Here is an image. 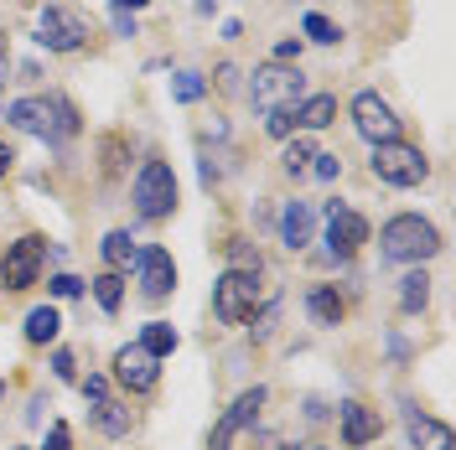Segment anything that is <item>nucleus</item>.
I'll use <instances>...</instances> for the list:
<instances>
[{"label": "nucleus", "instance_id": "obj_5", "mask_svg": "<svg viewBox=\"0 0 456 450\" xmlns=\"http://www.w3.org/2000/svg\"><path fill=\"white\" fill-rule=\"evenodd\" d=\"M373 176L379 181H389V187H420L426 181L430 161L420 156V145H404V141H384L373 145Z\"/></svg>", "mask_w": 456, "mask_h": 450}, {"label": "nucleus", "instance_id": "obj_23", "mask_svg": "<svg viewBox=\"0 0 456 450\" xmlns=\"http://www.w3.org/2000/svg\"><path fill=\"white\" fill-rule=\"evenodd\" d=\"M404 290H399V306L410 310V316H415V310H426V301H430V280H426V269H415V275H404Z\"/></svg>", "mask_w": 456, "mask_h": 450}, {"label": "nucleus", "instance_id": "obj_8", "mask_svg": "<svg viewBox=\"0 0 456 450\" xmlns=\"http://www.w3.org/2000/svg\"><path fill=\"white\" fill-rule=\"evenodd\" d=\"M327 244H332V259H353L369 244V218L353 213L347 202H327Z\"/></svg>", "mask_w": 456, "mask_h": 450}, {"label": "nucleus", "instance_id": "obj_36", "mask_svg": "<svg viewBox=\"0 0 456 450\" xmlns=\"http://www.w3.org/2000/svg\"><path fill=\"white\" fill-rule=\"evenodd\" d=\"M114 27H119V36H135V16L130 11H114Z\"/></svg>", "mask_w": 456, "mask_h": 450}, {"label": "nucleus", "instance_id": "obj_11", "mask_svg": "<svg viewBox=\"0 0 456 450\" xmlns=\"http://www.w3.org/2000/svg\"><path fill=\"white\" fill-rule=\"evenodd\" d=\"M156 363H161V358H151L141 342H130V347H119V352H114V378H119L130 394H151V389H156V378H161V367H156Z\"/></svg>", "mask_w": 456, "mask_h": 450}, {"label": "nucleus", "instance_id": "obj_24", "mask_svg": "<svg viewBox=\"0 0 456 450\" xmlns=\"http://www.w3.org/2000/svg\"><path fill=\"white\" fill-rule=\"evenodd\" d=\"M94 301H99V306H104V310L114 316V310L125 306V280H119L114 269H104V275L94 280Z\"/></svg>", "mask_w": 456, "mask_h": 450}, {"label": "nucleus", "instance_id": "obj_41", "mask_svg": "<svg viewBox=\"0 0 456 450\" xmlns=\"http://www.w3.org/2000/svg\"><path fill=\"white\" fill-rule=\"evenodd\" d=\"M16 450H27V446H16Z\"/></svg>", "mask_w": 456, "mask_h": 450}, {"label": "nucleus", "instance_id": "obj_6", "mask_svg": "<svg viewBox=\"0 0 456 450\" xmlns=\"http://www.w3.org/2000/svg\"><path fill=\"white\" fill-rule=\"evenodd\" d=\"M171 207H176V171L167 161H145L141 176H135V213L141 218H167Z\"/></svg>", "mask_w": 456, "mask_h": 450}, {"label": "nucleus", "instance_id": "obj_40", "mask_svg": "<svg viewBox=\"0 0 456 450\" xmlns=\"http://www.w3.org/2000/svg\"><path fill=\"white\" fill-rule=\"evenodd\" d=\"M0 84H5V73H0Z\"/></svg>", "mask_w": 456, "mask_h": 450}, {"label": "nucleus", "instance_id": "obj_25", "mask_svg": "<svg viewBox=\"0 0 456 450\" xmlns=\"http://www.w3.org/2000/svg\"><path fill=\"white\" fill-rule=\"evenodd\" d=\"M171 93H176L182 104H198L202 93H208V84H202V73H176V78H171Z\"/></svg>", "mask_w": 456, "mask_h": 450}, {"label": "nucleus", "instance_id": "obj_27", "mask_svg": "<svg viewBox=\"0 0 456 450\" xmlns=\"http://www.w3.org/2000/svg\"><path fill=\"white\" fill-rule=\"evenodd\" d=\"M228 269H244V275H259V249H249L244 238L228 244Z\"/></svg>", "mask_w": 456, "mask_h": 450}, {"label": "nucleus", "instance_id": "obj_16", "mask_svg": "<svg viewBox=\"0 0 456 450\" xmlns=\"http://www.w3.org/2000/svg\"><path fill=\"white\" fill-rule=\"evenodd\" d=\"M342 440L353 450L379 440V414H373L369 404H342Z\"/></svg>", "mask_w": 456, "mask_h": 450}, {"label": "nucleus", "instance_id": "obj_28", "mask_svg": "<svg viewBox=\"0 0 456 450\" xmlns=\"http://www.w3.org/2000/svg\"><path fill=\"white\" fill-rule=\"evenodd\" d=\"M301 31H306V36H312V42H322V47H332V42H338V27H332V21H327V16H306V21H301Z\"/></svg>", "mask_w": 456, "mask_h": 450}, {"label": "nucleus", "instance_id": "obj_10", "mask_svg": "<svg viewBox=\"0 0 456 450\" xmlns=\"http://www.w3.org/2000/svg\"><path fill=\"white\" fill-rule=\"evenodd\" d=\"M37 27H42L37 42H42V47H53V52H78V47L88 42V21L78 16V11H68V5H47Z\"/></svg>", "mask_w": 456, "mask_h": 450}, {"label": "nucleus", "instance_id": "obj_33", "mask_svg": "<svg viewBox=\"0 0 456 450\" xmlns=\"http://www.w3.org/2000/svg\"><path fill=\"white\" fill-rule=\"evenodd\" d=\"M53 373L62 383H73V352H53Z\"/></svg>", "mask_w": 456, "mask_h": 450}, {"label": "nucleus", "instance_id": "obj_34", "mask_svg": "<svg viewBox=\"0 0 456 450\" xmlns=\"http://www.w3.org/2000/svg\"><path fill=\"white\" fill-rule=\"evenodd\" d=\"M84 398H88V404H99V398H110V383H104V378H88V383H84Z\"/></svg>", "mask_w": 456, "mask_h": 450}, {"label": "nucleus", "instance_id": "obj_4", "mask_svg": "<svg viewBox=\"0 0 456 450\" xmlns=\"http://www.w3.org/2000/svg\"><path fill=\"white\" fill-rule=\"evenodd\" d=\"M255 306H259V275L224 269L218 285H213V316L224 326H244V321H255Z\"/></svg>", "mask_w": 456, "mask_h": 450}, {"label": "nucleus", "instance_id": "obj_19", "mask_svg": "<svg viewBox=\"0 0 456 450\" xmlns=\"http://www.w3.org/2000/svg\"><path fill=\"white\" fill-rule=\"evenodd\" d=\"M306 310H312V321H316V326H338V321H342V301H338V290L316 285L312 295H306Z\"/></svg>", "mask_w": 456, "mask_h": 450}, {"label": "nucleus", "instance_id": "obj_17", "mask_svg": "<svg viewBox=\"0 0 456 450\" xmlns=\"http://www.w3.org/2000/svg\"><path fill=\"white\" fill-rule=\"evenodd\" d=\"M332 119H338V99H332V93H312V99L296 104V125H301V130H327Z\"/></svg>", "mask_w": 456, "mask_h": 450}, {"label": "nucleus", "instance_id": "obj_29", "mask_svg": "<svg viewBox=\"0 0 456 450\" xmlns=\"http://www.w3.org/2000/svg\"><path fill=\"white\" fill-rule=\"evenodd\" d=\"M265 130H270L275 141H285V135L296 130V109H275V114H265Z\"/></svg>", "mask_w": 456, "mask_h": 450}, {"label": "nucleus", "instance_id": "obj_2", "mask_svg": "<svg viewBox=\"0 0 456 450\" xmlns=\"http://www.w3.org/2000/svg\"><path fill=\"white\" fill-rule=\"evenodd\" d=\"M5 119L16 125V130H27V135H42V141H68V135H78V109L68 104V99H16Z\"/></svg>", "mask_w": 456, "mask_h": 450}, {"label": "nucleus", "instance_id": "obj_38", "mask_svg": "<svg viewBox=\"0 0 456 450\" xmlns=\"http://www.w3.org/2000/svg\"><path fill=\"white\" fill-rule=\"evenodd\" d=\"M141 5H151V0H114V11H141Z\"/></svg>", "mask_w": 456, "mask_h": 450}, {"label": "nucleus", "instance_id": "obj_39", "mask_svg": "<svg viewBox=\"0 0 456 450\" xmlns=\"http://www.w3.org/2000/svg\"><path fill=\"white\" fill-rule=\"evenodd\" d=\"M0 398H5V383H0Z\"/></svg>", "mask_w": 456, "mask_h": 450}, {"label": "nucleus", "instance_id": "obj_32", "mask_svg": "<svg viewBox=\"0 0 456 450\" xmlns=\"http://www.w3.org/2000/svg\"><path fill=\"white\" fill-rule=\"evenodd\" d=\"M47 450H73V435H68V424H62V420L47 430Z\"/></svg>", "mask_w": 456, "mask_h": 450}, {"label": "nucleus", "instance_id": "obj_14", "mask_svg": "<svg viewBox=\"0 0 456 450\" xmlns=\"http://www.w3.org/2000/svg\"><path fill=\"white\" fill-rule=\"evenodd\" d=\"M312 233H316V207H312V202H285V213H281V238H285V249L301 253L306 244H312Z\"/></svg>", "mask_w": 456, "mask_h": 450}, {"label": "nucleus", "instance_id": "obj_20", "mask_svg": "<svg viewBox=\"0 0 456 450\" xmlns=\"http://www.w3.org/2000/svg\"><path fill=\"white\" fill-rule=\"evenodd\" d=\"M135 238H130V233H125V228H114L110 238H104V264H110L114 275H119V269H130V264H135Z\"/></svg>", "mask_w": 456, "mask_h": 450}, {"label": "nucleus", "instance_id": "obj_31", "mask_svg": "<svg viewBox=\"0 0 456 450\" xmlns=\"http://www.w3.org/2000/svg\"><path fill=\"white\" fill-rule=\"evenodd\" d=\"M312 161H316V176H322V181H338V176H342V161H338V156H327V150H322V156H312Z\"/></svg>", "mask_w": 456, "mask_h": 450}, {"label": "nucleus", "instance_id": "obj_9", "mask_svg": "<svg viewBox=\"0 0 456 450\" xmlns=\"http://www.w3.org/2000/svg\"><path fill=\"white\" fill-rule=\"evenodd\" d=\"M265 398H270V394H265L259 383H255V389H244V394H239V398L224 409V420L213 424V440H208V450H228V446H233V440H239V435H244V430L259 420Z\"/></svg>", "mask_w": 456, "mask_h": 450}, {"label": "nucleus", "instance_id": "obj_18", "mask_svg": "<svg viewBox=\"0 0 456 450\" xmlns=\"http://www.w3.org/2000/svg\"><path fill=\"white\" fill-rule=\"evenodd\" d=\"M57 332H62V316H57L53 306H37V310H27V342H37V347H47V342H57Z\"/></svg>", "mask_w": 456, "mask_h": 450}, {"label": "nucleus", "instance_id": "obj_7", "mask_svg": "<svg viewBox=\"0 0 456 450\" xmlns=\"http://www.w3.org/2000/svg\"><path fill=\"white\" fill-rule=\"evenodd\" d=\"M42 264H47V244H42L37 233H27V238H16V244L5 249V259H0V280H5V290H27V285H37Z\"/></svg>", "mask_w": 456, "mask_h": 450}, {"label": "nucleus", "instance_id": "obj_37", "mask_svg": "<svg viewBox=\"0 0 456 450\" xmlns=\"http://www.w3.org/2000/svg\"><path fill=\"white\" fill-rule=\"evenodd\" d=\"M11 161H16V156H11V145H0V181H5V171H11Z\"/></svg>", "mask_w": 456, "mask_h": 450}, {"label": "nucleus", "instance_id": "obj_35", "mask_svg": "<svg viewBox=\"0 0 456 450\" xmlns=\"http://www.w3.org/2000/svg\"><path fill=\"white\" fill-rule=\"evenodd\" d=\"M290 57H301V36H290V42L275 47V62H290Z\"/></svg>", "mask_w": 456, "mask_h": 450}, {"label": "nucleus", "instance_id": "obj_1", "mask_svg": "<svg viewBox=\"0 0 456 450\" xmlns=\"http://www.w3.org/2000/svg\"><path fill=\"white\" fill-rule=\"evenodd\" d=\"M379 253L389 264H426L430 253H441V233L420 213H399L379 228Z\"/></svg>", "mask_w": 456, "mask_h": 450}, {"label": "nucleus", "instance_id": "obj_15", "mask_svg": "<svg viewBox=\"0 0 456 450\" xmlns=\"http://www.w3.org/2000/svg\"><path fill=\"white\" fill-rule=\"evenodd\" d=\"M404 430H410L415 450H452V430L441 420H430L426 409H404Z\"/></svg>", "mask_w": 456, "mask_h": 450}, {"label": "nucleus", "instance_id": "obj_30", "mask_svg": "<svg viewBox=\"0 0 456 450\" xmlns=\"http://www.w3.org/2000/svg\"><path fill=\"white\" fill-rule=\"evenodd\" d=\"M53 295L57 301H73V295H84V280L78 275H53Z\"/></svg>", "mask_w": 456, "mask_h": 450}, {"label": "nucleus", "instance_id": "obj_3", "mask_svg": "<svg viewBox=\"0 0 456 450\" xmlns=\"http://www.w3.org/2000/svg\"><path fill=\"white\" fill-rule=\"evenodd\" d=\"M249 99H255V109H259V114L296 109V104L306 99V78H301V68H285V62H265V68H255Z\"/></svg>", "mask_w": 456, "mask_h": 450}, {"label": "nucleus", "instance_id": "obj_26", "mask_svg": "<svg viewBox=\"0 0 456 450\" xmlns=\"http://www.w3.org/2000/svg\"><path fill=\"white\" fill-rule=\"evenodd\" d=\"M312 156H316L312 141H290V145H285V156H281V161H285V171H290V176H301V171L312 166Z\"/></svg>", "mask_w": 456, "mask_h": 450}, {"label": "nucleus", "instance_id": "obj_21", "mask_svg": "<svg viewBox=\"0 0 456 450\" xmlns=\"http://www.w3.org/2000/svg\"><path fill=\"white\" fill-rule=\"evenodd\" d=\"M88 414H94V424H99L104 435H130V409H125V404H114V398H99Z\"/></svg>", "mask_w": 456, "mask_h": 450}, {"label": "nucleus", "instance_id": "obj_12", "mask_svg": "<svg viewBox=\"0 0 456 450\" xmlns=\"http://www.w3.org/2000/svg\"><path fill=\"white\" fill-rule=\"evenodd\" d=\"M353 125H358V135L373 141V145L399 141V119H395V109H389L379 93H358V99H353Z\"/></svg>", "mask_w": 456, "mask_h": 450}, {"label": "nucleus", "instance_id": "obj_13", "mask_svg": "<svg viewBox=\"0 0 456 450\" xmlns=\"http://www.w3.org/2000/svg\"><path fill=\"white\" fill-rule=\"evenodd\" d=\"M135 269H141V290L151 301H161V295L176 290V264H171V253L161 249V244H145V249L135 253Z\"/></svg>", "mask_w": 456, "mask_h": 450}, {"label": "nucleus", "instance_id": "obj_22", "mask_svg": "<svg viewBox=\"0 0 456 450\" xmlns=\"http://www.w3.org/2000/svg\"><path fill=\"white\" fill-rule=\"evenodd\" d=\"M141 347L151 352V358H171L176 352V326H167V321H151L141 332Z\"/></svg>", "mask_w": 456, "mask_h": 450}]
</instances>
